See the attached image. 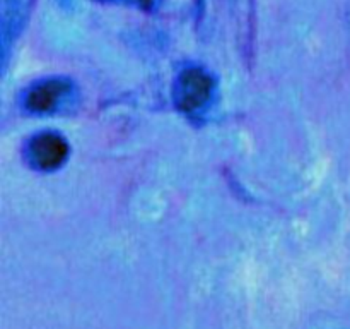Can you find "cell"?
<instances>
[{
  "label": "cell",
  "instance_id": "6da1fadb",
  "mask_svg": "<svg viewBox=\"0 0 350 329\" xmlns=\"http://www.w3.org/2000/svg\"><path fill=\"white\" fill-rule=\"evenodd\" d=\"M214 91V81L202 69H187L178 82V105L183 112L193 113L207 105Z\"/></svg>",
  "mask_w": 350,
  "mask_h": 329
},
{
  "label": "cell",
  "instance_id": "7a4b0ae2",
  "mask_svg": "<svg viewBox=\"0 0 350 329\" xmlns=\"http://www.w3.org/2000/svg\"><path fill=\"white\" fill-rule=\"evenodd\" d=\"M29 156L31 161L41 170H55L67 160L68 144L58 134H40L31 141Z\"/></svg>",
  "mask_w": 350,
  "mask_h": 329
},
{
  "label": "cell",
  "instance_id": "3957f363",
  "mask_svg": "<svg viewBox=\"0 0 350 329\" xmlns=\"http://www.w3.org/2000/svg\"><path fill=\"white\" fill-rule=\"evenodd\" d=\"M67 93L68 84L65 81H44L27 93L26 105L38 113L51 112Z\"/></svg>",
  "mask_w": 350,
  "mask_h": 329
},
{
  "label": "cell",
  "instance_id": "277c9868",
  "mask_svg": "<svg viewBox=\"0 0 350 329\" xmlns=\"http://www.w3.org/2000/svg\"><path fill=\"white\" fill-rule=\"evenodd\" d=\"M126 2H132V3H135V5H140V7H144V9H147V7L152 5L154 0H126Z\"/></svg>",
  "mask_w": 350,
  "mask_h": 329
}]
</instances>
